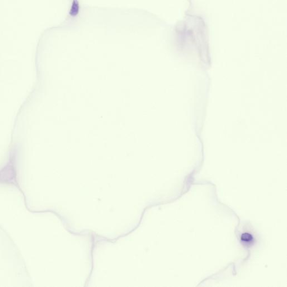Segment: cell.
<instances>
[{"mask_svg": "<svg viewBox=\"0 0 287 287\" xmlns=\"http://www.w3.org/2000/svg\"><path fill=\"white\" fill-rule=\"evenodd\" d=\"M241 239H242V242L245 243H251L253 241V237L252 235L248 233H244L242 234Z\"/></svg>", "mask_w": 287, "mask_h": 287, "instance_id": "1", "label": "cell"}]
</instances>
